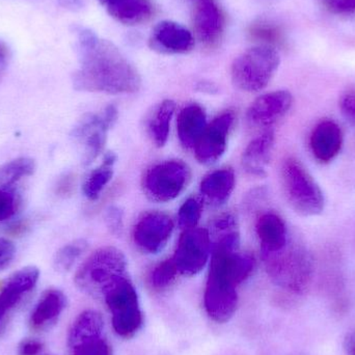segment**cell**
I'll use <instances>...</instances> for the list:
<instances>
[{"instance_id":"29","label":"cell","mask_w":355,"mask_h":355,"mask_svg":"<svg viewBox=\"0 0 355 355\" xmlns=\"http://www.w3.org/2000/svg\"><path fill=\"white\" fill-rule=\"evenodd\" d=\"M72 355H114L112 347L103 335L92 336L69 345Z\"/></svg>"},{"instance_id":"6","label":"cell","mask_w":355,"mask_h":355,"mask_svg":"<svg viewBox=\"0 0 355 355\" xmlns=\"http://www.w3.org/2000/svg\"><path fill=\"white\" fill-rule=\"evenodd\" d=\"M279 52L269 46L250 48L234 60L232 81L237 89L254 93L268 85L279 68Z\"/></svg>"},{"instance_id":"28","label":"cell","mask_w":355,"mask_h":355,"mask_svg":"<svg viewBox=\"0 0 355 355\" xmlns=\"http://www.w3.org/2000/svg\"><path fill=\"white\" fill-rule=\"evenodd\" d=\"M87 248V242L85 239L74 240L62 246L54 257V268L58 272H68Z\"/></svg>"},{"instance_id":"2","label":"cell","mask_w":355,"mask_h":355,"mask_svg":"<svg viewBox=\"0 0 355 355\" xmlns=\"http://www.w3.org/2000/svg\"><path fill=\"white\" fill-rule=\"evenodd\" d=\"M238 232L217 239L211 257L204 306L208 316L217 323H225L238 306L237 287L252 275L256 260L250 254L239 252Z\"/></svg>"},{"instance_id":"45","label":"cell","mask_w":355,"mask_h":355,"mask_svg":"<svg viewBox=\"0 0 355 355\" xmlns=\"http://www.w3.org/2000/svg\"><path fill=\"white\" fill-rule=\"evenodd\" d=\"M103 4H107L108 0H100Z\"/></svg>"},{"instance_id":"11","label":"cell","mask_w":355,"mask_h":355,"mask_svg":"<svg viewBox=\"0 0 355 355\" xmlns=\"http://www.w3.org/2000/svg\"><path fill=\"white\" fill-rule=\"evenodd\" d=\"M235 116L225 112L207 125L194 149L196 160L202 164H212L220 159L227 150V139Z\"/></svg>"},{"instance_id":"17","label":"cell","mask_w":355,"mask_h":355,"mask_svg":"<svg viewBox=\"0 0 355 355\" xmlns=\"http://www.w3.org/2000/svg\"><path fill=\"white\" fill-rule=\"evenodd\" d=\"M67 306V297L58 289H48L42 294L39 302L31 311L29 327L35 331L51 329Z\"/></svg>"},{"instance_id":"32","label":"cell","mask_w":355,"mask_h":355,"mask_svg":"<svg viewBox=\"0 0 355 355\" xmlns=\"http://www.w3.org/2000/svg\"><path fill=\"white\" fill-rule=\"evenodd\" d=\"M202 204L198 198H190L182 205L178 213L179 225L184 230L196 227L202 217Z\"/></svg>"},{"instance_id":"13","label":"cell","mask_w":355,"mask_h":355,"mask_svg":"<svg viewBox=\"0 0 355 355\" xmlns=\"http://www.w3.org/2000/svg\"><path fill=\"white\" fill-rule=\"evenodd\" d=\"M293 104L290 92H271L257 98L246 112L248 122L254 127H268L283 118Z\"/></svg>"},{"instance_id":"12","label":"cell","mask_w":355,"mask_h":355,"mask_svg":"<svg viewBox=\"0 0 355 355\" xmlns=\"http://www.w3.org/2000/svg\"><path fill=\"white\" fill-rule=\"evenodd\" d=\"M174 231V223L164 213L153 212L145 215L137 223L133 232L135 244L148 254L162 252Z\"/></svg>"},{"instance_id":"15","label":"cell","mask_w":355,"mask_h":355,"mask_svg":"<svg viewBox=\"0 0 355 355\" xmlns=\"http://www.w3.org/2000/svg\"><path fill=\"white\" fill-rule=\"evenodd\" d=\"M343 144V131L331 120L319 123L310 137L311 151L315 159L320 164L333 162L341 152Z\"/></svg>"},{"instance_id":"41","label":"cell","mask_w":355,"mask_h":355,"mask_svg":"<svg viewBox=\"0 0 355 355\" xmlns=\"http://www.w3.org/2000/svg\"><path fill=\"white\" fill-rule=\"evenodd\" d=\"M344 350L347 355H355V329L349 331L344 339Z\"/></svg>"},{"instance_id":"44","label":"cell","mask_w":355,"mask_h":355,"mask_svg":"<svg viewBox=\"0 0 355 355\" xmlns=\"http://www.w3.org/2000/svg\"><path fill=\"white\" fill-rule=\"evenodd\" d=\"M60 3L68 8H79L81 6L80 0H60Z\"/></svg>"},{"instance_id":"40","label":"cell","mask_w":355,"mask_h":355,"mask_svg":"<svg viewBox=\"0 0 355 355\" xmlns=\"http://www.w3.org/2000/svg\"><path fill=\"white\" fill-rule=\"evenodd\" d=\"M10 52L8 45L0 40V80L3 78L10 64Z\"/></svg>"},{"instance_id":"27","label":"cell","mask_w":355,"mask_h":355,"mask_svg":"<svg viewBox=\"0 0 355 355\" xmlns=\"http://www.w3.org/2000/svg\"><path fill=\"white\" fill-rule=\"evenodd\" d=\"M35 171V160L21 157L0 166V188L17 187L21 181L33 176Z\"/></svg>"},{"instance_id":"36","label":"cell","mask_w":355,"mask_h":355,"mask_svg":"<svg viewBox=\"0 0 355 355\" xmlns=\"http://www.w3.org/2000/svg\"><path fill=\"white\" fill-rule=\"evenodd\" d=\"M15 254L16 248L14 243L6 238L0 237V270H3L12 263Z\"/></svg>"},{"instance_id":"31","label":"cell","mask_w":355,"mask_h":355,"mask_svg":"<svg viewBox=\"0 0 355 355\" xmlns=\"http://www.w3.org/2000/svg\"><path fill=\"white\" fill-rule=\"evenodd\" d=\"M178 273H179V271H178L174 261H173V259H168V260L164 261L154 268L151 277H150V283H151L152 287L155 288V289H166L174 283L175 279H177Z\"/></svg>"},{"instance_id":"1","label":"cell","mask_w":355,"mask_h":355,"mask_svg":"<svg viewBox=\"0 0 355 355\" xmlns=\"http://www.w3.org/2000/svg\"><path fill=\"white\" fill-rule=\"evenodd\" d=\"M78 48L80 67L73 75L75 89L110 95L141 89L139 72L114 44L83 29L79 31Z\"/></svg>"},{"instance_id":"35","label":"cell","mask_w":355,"mask_h":355,"mask_svg":"<svg viewBox=\"0 0 355 355\" xmlns=\"http://www.w3.org/2000/svg\"><path fill=\"white\" fill-rule=\"evenodd\" d=\"M340 110L344 118L355 125V89H349L340 100Z\"/></svg>"},{"instance_id":"43","label":"cell","mask_w":355,"mask_h":355,"mask_svg":"<svg viewBox=\"0 0 355 355\" xmlns=\"http://www.w3.org/2000/svg\"><path fill=\"white\" fill-rule=\"evenodd\" d=\"M196 89H198V91L209 94H214L217 92L216 87H215L213 83H208V81H200V83H198Z\"/></svg>"},{"instance_id":"18","label":"cell","mask_w":355,"mask_h":355,"mask_svg":"<svg viewBox=\"0 0 355 355\" xmlns=\"http://www.w3.org/2000/svg\"><path fill=\"white\" fill-rule=\"evenodd\" d=\"M275 141V131L266 130L248 144L241 159L242 166L248 174L256 177L266 176Z\"/></svg>"},{"instance_id":"3","label":"cell","mask_w":355,"mask_h":355,"mask_svg":"<svg viewBox=\"0 0 355 355\" xmlns=\"http://www.w3.org/2000/svg\"><path fill=\"white\" fill-rule=\"evenodd\" d=\"M267 275L285 291L302 294L312 281L314 265L310 252L297 243L288 242L275 252H262Z\"/></svg>"},{"instance_id":"22","label":"cell","mask_w":355,"mask_h":355,"mask_svg":"<svg viewBox=\"0 0 355 355\" xmlns=\"http://www.w3.org/2000/svg\"><path fill=\"white\" fill-rule=\"evenodd\" d=\"M235 184L234 171L221 168L204 178L200 183V193L215 204H223L231 196Z\"/></svg>"},{"instance_id":"37","label":"cell","mask_w":355,"mask_h":355,"mask_svg":"<svg viewBox=\"0 0 355 355\" xmlns=\"http://www.w3.org/2000/svg\"><path fill=\"white\" fill-rule=\"evenodd\" d=\"M325 6L336 14L355 12V0H324Z\"/></svg>"},{"instance_id":"19","label":"cell","mask_w":355,"mask_h":355,"mask_svg":"<svg viewBox=\"0 0 355 355\" xmlns=\"http://www.w3.org/2000/svg\"><path fill=\"white\" fill-rule=\"evenodd\" d=\"M262 252H275L285 248L289 242L285 221L275 213H264L256 225Z\"/></svg>"},{"instance_id":"24","label":"cell","mask_w":355,"mask_h":355,"mask_svg":"<svg viewBox=\"0 0 355 355\" xmlns=\"http://www.w3.org/2000/svg\"><path fill=\"white\" fill-rule=\"evenodd\" d=\"M176 110V103L173 100H164L152 114L148 125L150 137L158 148L168 143L171 123Z\"/></svg>"},{"instance_id":"42","label":"cell","mask_w":355,"mask_h":355,"mask_svg":"<svg viewBox=\"0 0 355 355\" xmlns=\"http://www.w3.org/2000/svg\"><path fill=\"white\" fill-rule=\"evenodd\" d=\"M28 230V223L27 221H18V223L12 225L8 230V233L12 236H20L25 234V232Z\"/></svg>"},{"instance_id":"16","label":"cell","mask_w":355,"mask_h":355,"mask_svg":"<svg viewBox=\"0 0 355 355\" xmlns=\"http://www.w3.org/2000/svg\"><path fill=\"white\" fill-rule=\"evenodd\" d=\"M152 48L162 53H185L193 47L191 33L173 21H162L153 29Z\"/></svg>"},{"instance_id":"7","label":"cell","mask_w":355,"mask_h":355,"mask_svg":"<svg viewBox=\"0 0 355 355\" xmlns=\"http://www.w3.org/2000/svg\"><path fill=\"white\" fill-rule=\"evenodd\" d=\"M102 300L112 313V327L120 337L130 339L141 331L144 315L137 289L128 277L112 286Z\"/></svg>"},{"instance_id":"5","label":"cell","mask_w":355,"mask_h":355,"mask_svg":"<svg viewBox=\"0 0 355 355\" xmlns=\"http://www.w3.org/2000/svg\"><path fill=\"white\" fill-rule=\"evenodd\" d=\"M282 183L288 204L300 216H317L324 210V194L300 160L285 159L282 166Z\"/></svg>"},{"instance_id":"30","label":"cell","mask_w":355,"mask_h":355,"mask_svg":"<svg viewBox=\"0 0 355 355\" xmlns=\"http://www.w3.org/2000/svg\"><path fill=\"white\" fill-rule=\"evenodd\" d=\"M22 206L20 188H0V223L12 218Z\"/></svg>"},{"instance_id":"25","label":"cell","mask_w":355,"mask_h":355,"mask_svg":"<svg viewBox=\"0 0 355 355\" xmlns=\"http://www.w3.org/2000/svg\"><path fill=\"white\" fill-rule=\"evenodd\" d=\"M116 162V155L112 152L106 154L103 164L94 170L83 184V193L89 200H96L99 198L104 188L114 177V168Z\"/></svg>"},{"instance_id":"26","label":"cell","mask_w":355,"mask_h":355,"mask_svg":"<svg viewBox=\"0 0 355 355\" xmlns=\"http://www.w3.org/2000/svg\"><path fill=\"white\" fill-rule=\"evenodd\" d=\"M103 334L104 320L101 314L93 310L85 311L71 325L68 335V345L85 338Z\"/></svg>"},{"instance_id":"33","label":"cell","mask_w":355,"mask_h":355,"mask_svg":"<svg viewBox=\"0 0 355 355\" xmlns=\"http://www.w3.org/2000/svg\"><path fill=\"white\" fill-rule=\"evenodd\" d=\"M237 220L232 214H223L213 223V234L217 237L237 232Z\"/></svg>"},{"instance_id":"9","label":"cell","mask_w":355,"mask_h":355,"mask_svg":"<svg viewBox=\"0 0 355 355\" xmlns=\"http://www.w3.org/2000/svg\"><path fill=\"white\" fill-rule=\"evenodd\" d=\"M189 170L180 160H168L156 164L146 174L144 186L146 192L156 202L174 200L187 184Z\"/></svg>"},{"instance_id":"14","label":"cell","mask_w":355,"mask_h":355,"mask_svg":"<svg viewBox=\"0 0 355 355\" xmlns=\"http://www.w3.org/2000/svg\"><path fill=\"white\" fill-rule=\"evenodd\" d=\"M37 267L27 266L8 277L0 289V327L10 311L16 308L23 298L33 290L39 281Z\"/></svg>"},{"instance_id":"23","label":"cell","mask_w":355,"mask_h":355,"mask_svg":"<svg viewBox=\"0 0 355 355\" xmlns=\"http://www.w3.org/2000/svg\"><path fill=\"white\" fill-rule=\"evenodd\" d=\"M107 6L114 19L128 25L147 21L153 12L150 0H108Z\"/></svg>"},{"instance_id":"20","label":"cell","mask_w":355,"mask_h":355,"mask_svg":"<svg viewBox=\"0 0 355 355\" xmlns=\"http://www.w3.org/2000/svg\"><path fill=\"white\" fill-rule=\"evenodd\" d=\"M207 127L204 108L198 104H190L180 112L177 120V132L180 143L187 149L196 147Z\"/></svg>"},{"instance_id":"8","label":"cell","mask_w":355,"mask_h":355,"mask_svg":"<svg viewBox=\"0 0 355 355\" xmlns=\"http://www.w3.org/2000/svg\"><path fill=\"white\" fill-rule=\"evenodd\" d=\"M118 119L116 106L110 105L102 114H85L72 131V137L83 147V164L89 166L103 152L108 131Z\"/></svg>"},{"instance_id":"4","label":"cell","mask_w":355,"mask_h":355,"mask_svg":"<svg viewBox=\"0 0 355 355\" xmlns=\"http://www.w3.org/2000/svg\"><path fill=\"white\" fill-rule=\"evenodd\" d=\"M127 275V259L118 248L105 246L94 252L75 275V284L83 293L103 300L106 292Z\"/></svg>"},{"instance_id":"38","label":"cell","mask_w":355,"mask_h":355,"mask_svg":"<svg viewBox=\"0 0 355 355\" xmlns=\"http://www.w3.org/2000/svg\"><path fill=\"white\" fill-rule=\"evenodd\" d=\"M252 35L258 39L269 42H275L279 39V31L269 25H257L252 29Z\"/></svg>"},{"instance_id":"34","label":"cell","mask_w":355,"mask_h":355,"mask_svg":"<svg viewBox=\"0 0 355 355\" xmlns=\"http://www.w3.org/2000/svg\"><path fill=\"white\" fill-rule=\"evenodd\" d=\"M105 220L107 227L114 235H121L123 231V211L116 206L110 207L106 210Z\"/></svg>"},{"instance_id":"39","label":"cell","mask_w":355,"mask_h":355,"mask_svg":"<svg viewBox=\"0 0 355 355\" xmlns=\"http://www.w3.org/2000/svg\"><path fill=\"white\" fill-rule=\"evenodd\" d=\"M43 348L44 344L39 340L25 339L19 344L18 355H39Z\"/></svg>"},{"instance_id":"21","label":"cell","mask_w":355,"mask_h":355,"mask_svg":"<svg viewBox=\"0 0 355 355\" xmlns=\"http://www.w3.org/2000/svg\"><path fill=\"white\" fill-rule=\"evenodd\" d=\"M194 24L200 41L211 44L218 39L223 33V18L212 0H202L196 8Z\"/></svg>"},{"instance_id":"10","label":"cell","mask_w":355,"mask_h":355,"mask_svg":"<svg viewBox=\"0 0 355 355\" xmlns=\"http://www.w3.org/2000/svg\"><path fill=\"white\" fill-rule=\"evenodd\" d=\"M210 250V233L205 229L192 227L182 234L172 259L179 273L192 277L206 266Z\"/></svg>"}]
</instances>
